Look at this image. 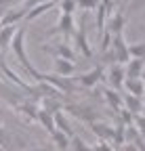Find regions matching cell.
Returning <instances> with one entry per match:
<instances>
[{"mask_svg": "<svg viewBox=\"0 0 145 151\" xmlns=\"http://www.w3.org/2000/svg\"><path fill=\"white\" fill-rule=\"evenodd\" d=\"M23 38H25V27H17V32H15V36H13V40H11V48H13V52L17 55V59L21 61V65L32 73V78H34L36 82H42V73L30 63L27 55H25V42H23Z\"/></svg>", "mask_w": 145, "mask_h": 151, "instance_id": "1", "label": "cell"}, {"mask_svg": "<svg viewBox=\"0 0 145 151\" xmlns=\"http://www.w3.org/2000/svg\"><path fill=\"white\" fill-rule=\"evenodd\" d=\"M114 57H116V61L120 63V65H124V63H128L131 61V55H128V44L124 42V36L122 34H116L114 36Z\"/></svg>", "mask_w": 145, "mask_h": 151, "instance_id": "2", "label": "cell"}, {"mask_svg": "<svg viewBox=\"0 0 145 151\" xmlns=\"http://www.w3.org/2000/svg\"><path fill=\"white\" fill-rule=\"evenodd\" d=\"M107 80H110V84H112L116 90H122V88H124V80H126L124 67H122V65H112L110 71H107Z\"/></svg>", "mask_w": 145, "mask_h": 151, "instance_id": "3", "label": "cell"}, {"mask_svg": "<svg viewBox=\"0 0 145 151\" xmlns=\"http://www.w3.org/2000/svg\"><path fill=\"white\" fill-rule=\"evenodd\" d=\"M101 76H103V67L99 65V67H95V69H90L88 73L80 76L78 82H80V86H84V88H93V86L101 80Z\"/></svg>", "mask_w": 145, "mask_h": 151, "instance_id": "4", "label": "cell"}, {"mask_svg": "<svg viewBox=\"0 0 145 151\" xmlns=\"http://www.w3.org/2000/svg\"><path fill=\"white\" fill-rule=\"evenodd\" d=\"M55 4H57V0H48V2L36 4V6H32V9L25 13V19H27V21H32V19L40 17V15H44V13H48L50 9H55Z\"/></svg>", "mask_w": 145, "mask_h": 151, "instance_id": "5", "label": "cell"}, {"mask_svg": "<svg viewBox=\"0 0 145 151\" xmlns=\"http://www.w3.org/2000/svg\"><path fill=\"white\" fill-rule=\"evenodd\" d=\"M71 29H74V17L61 13L59 21H57V27L53 29L50 34H65V36H67V34H71Z\"/></svg>", "mask_w": 145, "mask_h": 151, "instance_id": "6", "label": "cell"}, {"mask_svg": "<svg viewBox=\"0 0 145 151\" xmlns=\"http://www.w3.org/2000/svg\"><path fill=\"white\" fill-rule=\"evenodd\" d=\"M84 19L80 21V29L76 32V42H78V48H80V52L86 57V59H90L93 57V50H90V46H88V42H86V32H84Z\"/></svg>", "mask_w": 145, "mask_h": 151, "instance_id": "7", "label": "cell"}, {"mask_svg": "<svg viewBox=\"0 0 145 151\" xmlns=\"http://www.w3.org/2000/svg\"><path fill=\"white\" fill-rule=\"evenodd\" d=\"M124 86L128 90V94H135V97H143L145 94V84H143L141 78H126Z\"/></svg>", "mask_w": 145, "mask_h": 151, "instance_id": "8", "label": "cell"}, {"mask_svg": "<svg viewBox=\"0 0 145 151\" xmlns=\"http://www.w3.org/2000/svg\"><path fill=\"white\" fill-rule=\"evenodd\" d=\"M143 69H145V61H141V59H131L128 63H126L124 73H126V78H141Z\"/></svg>", "mask_w": 145, "mask_h": 151, "instance_id": "9", "label": "cell"}, {"mask_svg": "<svg viewBox=\"0 0 145 151\" xmlns=\"http://www.w3.org/2000/svg\"><path fill=\"white\" fill-rule=\"evenodd\" d=\"M90 130H93V132H95V134H97L101 141H112V139H114V128H112V126H107V124L93 122Z\"/></svg>", "mask_w": 145, "mask_h": 151, "instance_id": "10", "label": "cell"}, {"mask_svg": "<svg viewBox=\"0 0 145 151\" xmlns=\"http://www.w3.org/2000/svg\"><path fill=\"white\" fill-rule=\"evenodd\" d=\"M53 120H55V128H57L59 132H63V134H67L69 139L74 137V132H71V128H69V122H67V118L63 116L61 111H55V113H53Z\"/></svg>", "mask_w": 145, "mask_h": 151, "instance_id": "11", "label": "cell"}, {"mask_svg": "<svg viewBox=\"0 0 145 151\" xmlns=\"http://www.w3.org/2000/svg\"><path fill=\"white\" fill-rule=\"evenodd\" d=\"M15 32H17L15 25H4V27H0V50H6V48L11 46V40H13Z\"/></svg>", "mask_w": 145, "mask_h": 151, "instance_id": "12", "label": "cell"}, {"mask_svg": "<svg viewBox=\"0 0 145 151\" xmlns=\"http://www.w3.org/2000/svg\"><path fill=\"white\" fill-rule=\"evenodd\" d=\"M48 46H44V50H46ZM48 50H53V55L55 57H59V59H67V61H74L76 59V52L71 50L67 44H55V48H48Z\"/></svg>", "mask_w": 145, "mask_h": 151, "instance_id": "13", "label": "cell"}, {"mask_svg": "<svg viewBox=\"0 0 145 151\" xmlns=\"http://www.w3.org/2000/svg\"><path fill=\"white\" fill-rule=\"evenodd\" d=\"M101 92H103L105 101L110 103V105H112L114 109H124V99L120 97V92H114L112 88H103Z\"/></svg>", "mask_w": 145, "mask_h": 151, "instance_id": "14", "label": "cell"}, {"mask_svg": "<svg viewBox=\"0 0 145 151\" xmlns=\"http://www.w3.org/2000/svg\"><path fill=\"white\" fill-rule=\"evenodd\" d=\"M76 69L74 61H67V59H59V57H55V71L57 76H71Z\"/></svg>", "mask_w": 145, "mask_h": 151, "instance_id": "15", "label": "cell"}, {"mask_svg": "<svg viewBox=\"0 0 145 151\" xmlns=\"http://www.w3.org/2000/svg\"><path fill=\"white\" fill-rule=\"evenodd\" d=\"M124 23H126V17H124L122 13H114V15L110 17V32H112V36H116V34H122V29H124Z\"/></svg>", "mask_w": 145, "mask_h": 151, "instance_id": "16", "label": "cell"}, {"mask_svg": "<svg viewBox=\"0 0 145 151\" xmlns=\"http://www.w3.org/2000/svg\"><path fill=\"white\" fill-rule=\"evenodd\" d=\"M124 107H126V111H131L133 116H137V113L143 109L141 97H135V94H126V97H124Z\"/></svg>", "mask_w": 145, "mask_h": 151, "instance_id": "17", "label": "cell"}, {"mask_svg": "<svg viewBox=\"0 0 145 151\" xmlns=\"http://www.w3.org/2000/svg\"><path fill=\"white\" fill-rule=\"evenodd\" d=\"M0 69H2V73H4V76H9V80H13V82H15L17 86H19V88L30 90V86H27V84H25V82H23V80L19 78V76L15 73V71H11V69H9V65H6L4 61H0ZM30 92H32V90H30Z\"/></svg>", "mask_w": 145, "mask_h": 151, "instance_id": "18", "label": "cell"}, {"mask_svg": "<svg viewBox=\"0 0 145 151\" xmlns=\"http://www.w3.org/2000/svg\"><path fill=\"white\" fill-rule=\"evenodd\" d=\"M38 120L42 122V126L48 130V134H53L57 128H55V120H53V113H48V111H44V109H40L38 111Z\"/></svg>", "mask_w": 145, "mask_h": 151, "instance_id": "19", "label": "cell"}, {"mask_svg": "<svg viewBox=\"0 0 145 151\" xmlns=\"http://www.w3.org/2000/svg\"><path fill=\"white\" fill-rule=\"evenodd\" d=\"M50 137H53V141L57 143L59 151H67V149H69V141H71V139H69L67 134H63V132H59V130H55Z\"/></svg>", "mask_w": 145, "mask_h": 151, "instance_id": "20", "label": "cell"}, {"mask_svg": "<svg viewBox=\"0 0 145 151\" xmlns=\"http://www.w3.org/2000/svg\"><path fill=\"white\" fill-rule=\"evenodd\" d=\"M128 55L133 57V59H141V61H145V42L131 44V46H128Z\"/></svg>", "mask_w": 145, "mask_h": 151, "instance_id": "21", "label": "cell"}, {"mask_svg": "<svg viewBox=\"0 0 145 151\" xmlns=\"http://www.w3.org/2000/svg\"><path fill=\"white\" fill-rule=\"evenodd\" d=\"M124 132H126V126H124V124H120V126L114 130V139H112V141H114L116 147H122V143H126V141H124Z\"/></svg>", "mask_w": 145, "mask_h": 151, "instance_id": "22", "label": "cell"}, {"mask_svg": "<svg viewBox=\"0 0 145 151\" xmlns=\"http://www.w3.org/2000/svg\"><path fill=\"white\" fill-rule=\"evenodd\" d=\"M59 6H61V13H65V15H71L74 9H78L76 0H59Z\"/></svg>", "mask_w": 145, "mask_h": 151, "instance_id": "23", "label": "cell"}, {"mask_svg": "<svg viewBox=\"0 0 145 151\" xmlns=\"http://www.w3.org/2000/svg\"><path fill=\"white\" fill-rule=\"evenodd\" d=\"M69 147L74 149V151H90V147L82 141V139H78V137H71V141H69Z\"/></svg>", "mask_w": 145, "mask_h": 151, "instance_id": "24", "label": "cell"}, {"mask_svg": "<svg viewBox=\"0 0 145 151\" xmlns=\"http://www.w3.org/2000/svg\"><path fill=\"white\" fill-rule=\"evenodd\" d=\"M101 0H76L78 9H84V11H90V9H97Z\"/></svg>", "mask_w": 145, "mask_h": 151, "instance_id": "25", "label": "cell"}, {"mask_svg": "<svg viewBox=\"0 0 145 151\" xmlns=\"http://www.w3.org/2000/svg\"><path fill=\"white\" fill-rule=\"evenodd\" d=\"M101 38H103V42H101V50H103V52H107V50H110V46H112V32H110V29H105Z\"/></svg>", "mask_w": 145, "mask_h": 151, "instance_id": "26", "label": "cell"}, {"mask_svg": "<svg viewBox=\"0 0 145 151\" xmlns=\"http://www.w3.org/2000/svg\"><path fill=\"white\" fill-rule=\"evenodd\" d=\"M135 126H137V130L141 132V134L145 137V116H137L135 118Z\"/></svg>", "mask_w": 145, "mask_h": 151, "instance_id": "27", "label": "cell"}, {"mask_svg": "<svg viewBox=\"0 0 145 151\" xmlns=\"http://www.w3.org/2000/svg\"><path fill=\"white\" fill-rule=\"evenodd\" d=\"M42 2H48V0H27V9H32L36 4H42Z\"/></svg>", "mask_w": 145, "mask_h": 151, "instance_id": "28", "label": "cell"}, {"mask_svg": "<svg viewBox=\"0 0 145 151\" xmlns=\"http://www.w3.org/2000/svg\"><path fill=\"white\" fill-rule=\"evenodd\" d=\"M120 151H139V149H137L133 143H128V145H122V149H120Z\"/></svg>", "mask_w": 145, "mask_h": 151, "instance_id": "29", "label": "cell"}, {"mask_svg": "<svg viewBox=\"0 0 145 151\" xmlns=\"http://www.w3.org/2000/svg\"><path fill=\"white\" fill-rule=\"evenodd\" d=\"M143 4H145V0H133V9H139Z\"/></svg>", "mask_w": 145, "mask_h": 151, "instance_id": "30", "label": "cell"}, {"mask_svg": "<svg viewBox=\"0 0 145 151\" xmlns=\"http://www.w3.org/2000/svg\"><path fill=\"white\" fill-rule=\"evenodd\" d=\"M141 80H143V84H145V69H143V73H141Z\"/></svg>", "mask_w": 145, "mask_h": 151, "instance_id": "31", "label": "cell"}, {"mask_svg": "<svg viewBox=\"0 0 145 151\" xmlns=\"http://www.w3.org/2000/svg\"><path fill=\"white\" fill-rule=\"evenodd\" d=\"M143 116H145V103H143Z\"/></svg>", "mask_w": 145, "mask_h": 151, "instance_id": "32", "label": "cell"}]
</instances>
